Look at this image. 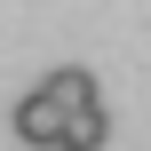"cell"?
<instances>
[{"label":"cell","instance_id":"obj_1","mask_svg":"<svg viewBox=\"0 0 151 151\" xmlns=\"http://www.w3.org/2000/svg\"><path fill=\"white\" fill-rule=\"evenodd\" d=\"M64 119H72V111H64V96H56L48 80H40V88H32L16 111H8V127H16L32 151H56V143H64Z\"/></svg>","mask_w":151,"mask_h":151},{"label":"cell","instance_id":"obj_2","mask_svg":"<svg viewBox=\"0 0 151 151\" xmlns=\"http://www.w3.org/2000/svg\"><path fill=\"white\" fill-rule=\"evenodd\" d=\"M104 143H111V111H104V104H80V111L64 119V143L56 151H104Z\"/></svg>","mask_w":151,"mask_h":151},{"label":"cell","instance_id":"obj_3","mask_svg":"<svg viewBox=\"0 0 151 151\" xmlns=\"http://www.w3.org/2000/svg\"><path fill=\"white\" fill-rule=\"evenodd\" d=\"M48 88L64 96V111H80V104H96V72H88V64H56V72H48Z\"/></svg>","mask_w":151,"mask_h":151}]
</instances>
